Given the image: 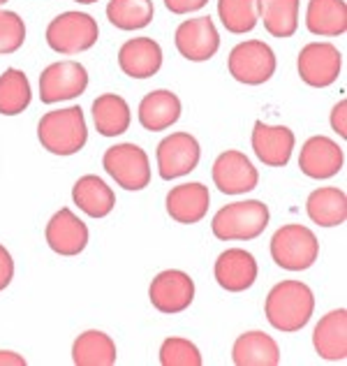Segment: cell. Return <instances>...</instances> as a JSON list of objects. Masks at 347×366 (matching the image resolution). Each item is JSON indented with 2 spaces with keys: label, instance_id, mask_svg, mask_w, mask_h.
Here are the masks:
<instances>
[{
  "label": "cell",
  "instance_id": "cell-1",
  "mask_svg": "<svg viewBox=\"0 0 347 366\" xmlns=\"http://www.w3.org/2000/svg\"><path fill=\"white\" fill-rule=\"evenodd\" d=\"M315 311V295L301 281H283L266 295L264 313L268 325L278 332L294 334L311 322Z\"/></svg>",
  "mask_w": 347,
  "mask_h": 366
},
{
  "label": "cell",
  "instance_id": "cell-2",
  "mask_svg": "<svg viewBox=\"0 0 347 366\" xmlns=\"http://www.w3.org/2000/svg\"><path fill=\"white\" fill-rule=\"evenodd\" d=\"M37 139L54 156H74L89 142L81 107H65L44 114L37 123Z\"/></svg>",
  "mask_w": 347,
  "mask_h": 366
},
{
  "label": "cell",
  "instance_id": "cell-3",
  "mask_svg": "<svg viewBox=\"0 0 347 366\" xmlns=\"http://www.w3.org/2000/svg\"><path fill=\"white\" fill-rule=\"evenodd\" d=\"M268 207L259 199H246L227 204L213 216V229L216 239L220 242H253L264 232L268 225Z\"/></svg>",
  "mask_w": 347,
  "mask_h": 366
},
{
  "label": "cell",
  "instance_id": "cell-4",
  "mask_svg": "<svg viewBox=\"0 0 347 366\" xmlns=\"http://www.w3.org/2000/svg\"><path fill=\"white\" fill-rule=\"evenodd\" d=\"M100 28L98 21L86 12H63L46 26V44L56 54L74 56L89 51L98 42Z\"/></svg>",
  "mask_w": 347,
  "mask_h": 366
},
{
  "label": "cell",
  "instance_id": "cell-5",
  "mask_svg": "<svg viewBox=\"0 0 347 366\" xmlns=\"http://www.w3.org/2000/svg\"><path fill=\"white\" fill-rule=\"evenodd\" d=\"M320 255V242L306 225H283L271 239V257L287 272H303L315 264Z\"/></svg>",
  "mask_w": 347,
  "mask_h": 366
},
{
  "label": "cell",
  "instance_id": "cell-6",
  "mask_svg": "<svg viewBox=\"0 0 347 366\" xmlns=\"http://www.w3.org/2000/svg\"><path fill=\"white\" fill-rule=\"evenodd\" d=\"M104 172L125 190H144L151 183V162L137 144H116L104 151Z\"/></svg>",
  "mask_w": 347,
  "mask_h": 366
},
{
  "label": "cell",
  "instance_id": "cell-7",
  "mask_svg": "<svg viewBox=\"0 0 347 366\" xmlns=\"http://www.w3.org/2000/svg\"><path fill=\"white\" fill-rule=\"evenodd\" d=\"M276 65L278 63L273 49L262 40H248L236 44L227 59L229 74L246 86L266 84L276 74Z\"/></svg>",
  "mask_w": 347,
  "mask_h": 366
},
{
  "label": "cell",
  "instance_id": "cell-8",
  "mask_svg": "<svg viewBox=\"0 0 347 366\" xmlns=\"http://www.w3.org/2000/svg\"><path fill=\"white\" fill-rule=\"evenodd\" d=\"M86 89H89V72L76 61L51 63L40 74V100L44 104L79 98Z\"/></svg>",
  "mask_w": 347,
  "mask_h": 366
},
{
  "label": "cell",
  "instance_id": "cell-9",
  "mask_svg": "<svg viewBox=\"0 0 347 366\" xmlns=\"http://www.w3.org/2000/svg\"><path fill=\"white\" fill-rule=\"evenodd\" d=\"M298 76L313 89H326L331 86L343 70V56L338 46L331 42H311L298 54Z\"/></svg>",
  "mask_w": 347,
  "mask_h": 366
},
{
  "label": "cell",
  "instance_id": "cell-10",
  "mask_svg": "<svg viewBox=\"0 0 347 366\" xmlns=\"http://www.w3.org/2000/svg\"><path fill=\"white\" fill-rule=\"evenodd\" d=\"M201 149L190 132H171L158 144V172L160 179L171 181L190 174L199 165Z\"/></svg>",
  "mask_w": 347,
  "mask_h": 366
},
{
  "label": "cell",
  "instance_id": "cell-11",
  "mask_svg": "<svg viewBox=\"0 0 347 366\" xmlns=\"http://www.w3.org/2000/svg\"><path fill=\"white\" fill-rule=\"evenodd\" d=\"M178 54L192 63H201L213 59L220 49V33L211 16H197L183 21L174 35Z\"/></svg>",
  "mask_w": 347,
  "mask_h": 366
},
{
  "label": "cell",
  "instance_id": "cell-12",
  "mask_svg": "<svg viewBox=\"0 0 347 366\" xmlns=\"http://www.w3.org/2000/svg\"><path fill=\"white\" fill-rule=\"evenodd\" d=\"M149 300L160 313H183L195 300V281L181 269H167L153 278Z\"/></svg>",
  "mask_w": 347,
  "mask_h": 366
},
{
  "label": "cell",
  "instance_id": "cell-13",
  "mask_svg": "<svg viewBox=\"0 0 347 366\" xmlns=\"http://www.w3.org/2000/svg\"><path fill=\"white\" fill-rule=\"evenodd\" d=\"M211 174H213L216 188L220 192H225V195H243V192L255 190L259 183L255 165L241 151L220 153L213 162Z\"/></svg>",
  "mask_w": 347,
  "mask_h": 366
},
{
  "label": "cell",
  "instance_id": "cell-14",
  "mask_svg": "<svg viewBox=\"0 0 347 366\" xmlns=\"http://www.w3.org/2000/svg\"><path fill=\"white\" fill-rule=\"evenodd\" d=\"M345 153L338 147V142L324 134L306 139L298 153V169L311 179H331L343 169Z\"/></svg>",
  "mask_w": 347,
  "mask_h": 366
},
{
  "label": "cell",
  "instance_id": "cell-15",
  "mask_svg": "<svg viewBox=\"0 0 347 366\" xmlns=\"http://www.w3.org/2000/svg\"><path fill=\"white\" fill-rule=\"evenodd\" d=\"M44 237L54 253L63 257L79 255L81 250L89 246V227H86L84 220L79 216H74V211L70 209L56 211L49 223H46Z\"/></svg>",
  "mask_w": 347,
  "mask_h": 366
},
{
  "label": "cell",
  "instance_id": "cell-16",
  "mask_svg": "<svg viewBox=\"0 0 347 366\" xmlns=\"http://www.w3.org/2000/svg\"><path fill=\"white\" fill-rule=\"evenodd\" d=\"M253 151L255 156L268 167H285L294 151V132L287 125H266L257 121L253 128Z\"/></svg>",
  "mask_w": 347,
  "mask_h": 366
},
{
  "label": "cell",
  "instance_id": "cell-17",
  "mask_svg": "<svg viewBox=\"0 0 347 366\" xmlns=\"http://www.w3.org/2000/svg\"><path fill=\"white\" fill-rule=\"evenodd\" d=\"M218 285L227 292H243L257 281V262L253 253L243 248H227L220 253L213 267Z\"/></svg>",
  "mask_w": 347,
  "mask_h": 366
},
{
  "label": "cell",
  "instance_id": "cell-18",
  "mask_svg": "<svg viewBox=\"0 0 347 366\" xmlns=\"http://www.w3.org/2000/svg\"><path fill=\"white\" fill-rule=\"evenodd\" d=\"M119 67L132 79H149L162 67V46L151 37H134L119 49Z\"/></svg>",
  "mask_w": 347,
  "mask_h": 366
},
{
  "label": "cell",
  "instance_id": "cell-19",
  "mask_svg": "<svg viewBox=\"0 0 347 366\" xmlns=\"http://www.w3.org/2000/svg\"><path fill=\"white\" fill-rule=\"evenodd\" d=\"M211 204L208 188L204 183H181V186L171 188L167 195V214L171 220L181 225H195L206 216Z\"/></svg>",
  "mask_w": 347,
  "mask_h": 366
},
{
  "label": "cell",
  "instance_id": "cell-20",
  "mask_svg": "<svg viewBox=\"0 0 347 366\" xmlns=\"http://www.w3.org/2000/svg\"><path fill=\"white\" fill-rule=\"evenodd\" d=\"M315 352L326 362H345L347 360V311L336 308L326 313L315 327L313 334Z\"/></svg>",
  "mask_w": 347,
  "mask_h": 366
},
{
  "label": "cell",
  "instance_id": "cell-21",
  "mask_svg": "<svg viewBox=\"0 0 347 366\" xmlns=\"http://www.w3.org/2000/svg\"><path fill=\"white\" fill-rule=\"evenodd\" d=\"M181 119V100L171 91H151L139 102V123L149 132H162Z\"/></svg>",
  "mask_w": 347,
  "mask_h": 366
},
{
  "label": "cell",
  "instance_id": "cell-22",
  "mask_svg": "<svg viewBox=\"0 0 347 366\" xmlns=\"http://www.w3.org/2000/svg\"><path fill=\"white\" fill-rule=\"evenodd\" d=\"M231 362L236 366H276L281 364V348L273 336L264 332H246L234 341Z\"/></svg>",
  "mask_w": 347,
  "mask_h": 366
},
{
  "label": "cell",
  "instance_id": "cell-23",
  "mask_svg": "<svg viewBox=\"0 0 347 366\" xmlns=\"http://www.w3.org/2000/svg\"><path fill=\"white\" fill-rule=\"evenodd\" d=\"M306 211L315 225L338 227L347 220V197H345V192L336 186L317 188L308 195Z\"/></svg>",
  "mask_w": 347,
  "mask_h": 366
},
{
  "label": "cell",
  "instance_id": "cell-24",
  "mask_svg": "<svg viewBox=\"0 0 347 366\" xmlns=\"http://www.w3.org/2000/svg\"><path fill=\"white\" fill-rule=\"evenodd\" d=\"M72 199H74V204L91 218L109 216L114 211V207H116L114 190L95 174H86V177H81L79 181L74 183Z\"/></svg>",
  "mask_w": 347,
  "mask_h": 366
},
{
  "label": "cell",
  "instance_id": "cell-25",
  "mask_svg": "<svg viewBox=\"0 0 347 366\" xmlns=\"http://www.w3.org/2000/svg\"><path fill=\"white\" fill-rule=\"evenodd\" d=\"M306 28L322 37L343 35L347 31L345 0H311L306 9Z\"/></svg>",
  "mask_w": 347,
  "mask_h": 366
},
{
  "label": "cell",
  "instance_id": "cell-26",
  "mask_svg": "<svg viewBox=\"0 0 347 366\" xmlns=\"http://www.w3.org/2000/svg\"><path fill=\"white\" fill-rule=\"evenodd\" d=\"M119 360L111 336L98 330H89L76 336L72 345V362L76 366H114Z\"/></svg>",
  "mask_w": 347,
  "mask_h": 366
},
{
  "label": "cell",
  "instance_id": "cell-27",
  "mask_svg": "<svg viewBox=\"0 0 347 366\" xmlns=\"http://www.w3.org/2000/svg\"><path fill=\"white\" fill-rule=\"evenodd\" d=\"M93 123L102 137H119V134L128 132L132 123L130 104L121 95L104 93L93 102Z\"/></svg>",
  "mask_w": 347,
  "mask_h": 366
},
{
  "label": "cell",
  "instance_id": "cell-28",
  "mask_svg": "<svg viewBox=\"0 0 347 366\" xmlns=\"http://www.w3.org/2000/svg\"><path fill=\"white\" fill-rule=\"evenodd\" d=\"M259 19L273 37H292L298 28V0H257Z\"/></svg>",
  "mask_w": 347,
  "mask_h": 366
},
{
  "label": "cell",
  "instance_id": "cell-29",
  "mask_svg": "<svg viewBox=\"0 0 347 366\" xmlns=\"http://www.w3.org/2000/svg\"><path fill=\"white\" fill-rule=\"evenodd\" d=\"M31 81L21 70L7 67L0 74V114L3 117L24 114V109H28V104H31Z\"/></svg>",
  "mask_w": 347,
  "mask_h": 366
},
{
  "label": "cell",
  "instance_id": "cell-30",
  "mask_svg": "<svg viewBox=\"0 0 347 366\" xmlns=\"http://www.w3.org/2000/svg\"><path fill=\"white\" fill-rule=\"evenodd\" d=\"M153 0H109L107 19L121 31H139L153 21Z\"/></svg>",
  "mask_w": 347,
  "mask_h": 366
},
{
  "label": "cell",
  "instance_id": "cell-31",
  "mask_svg": "<svg viewBox=\"0 0 347 366\" xmlns=\"http://www.w3.org/2000/svg\"><path fill=\"white\" fill-rule=\"evenodd\" d=\"M218 14L229 33L243 35L257 26L259 5L257 0H218Z\"/></svg>",
  "mask_w": 347,
  "mask_h": 366
},
{
  "label": "cell",
  "instance_id": "cell-32",
  "mask_svg": "<svg viewBox=\"0 0 347 366\" xmlns=\"http://www.w3.org/2000/svg\"><path fill=\"white\" fill-rule=\"evenodd\" d=\"M201 352L192 341L171 336L160 345V364L162 366H201Z\"/></svg>",
  "mask_w": 347,
  "mask_h": 366
},
{
  "label": "cell",
  "instance_id": "cell-33",
  "mask_svg": "<svg viewBox=\"0 0 347 366\" xmlns=\"http://www.w3.org/2000/svg\"><path fill=\"white\" fill-rule=\"evenodd\" d=\"M26 40V24L16 12L0 9V54H14Z\"/></svg>",
  "mask_w": 347,
  "mask_h": 366
},
{
  "label": "cell",
  "instance_id": "cell-34",
  "mask_svg": "<svg viewBox=\"0 0 347 366\" xmlns=\"http://www.w3.org/2000/svg\"><path fill=\"white\" fill-rule=\"evenodd\" d=\"M14 278V259L9 255V250L0 244V292L12 283Z\"/></svg>",
  "mask_w": 347,
  "mask_h": 366
},
{
  "label": "cell",
  "instance_id": "cell-35",
  "mask_svg": "<svg viewBox=\"0 0 347 366\" xmlns=\"http://www.w3.org/2000/svg\"><path fill=\"white\" fill-rule=\"evenodd\" d=\"M208 3V0H165V5L169 12L174 14H188V12H197Z\"/></svg>",
  "mask_w": 347,
  "mask_h": 366
},
{
  "label": "cell",
  "instance_id": "cell-36",
  "mask_svg": "<svg viewBox=\"0 0 347 366\" xmlns=\"http://www.w3.org/2000/svg\"><path fill=\"white\" fill-rule=\"evenodd\" d=\"M345 114H347V102L341 100L338 104L333 107L331 112V128L341 134V137L345 139L347 137V123H345Z\"/></svg>",
  "mask_w": 347,
  "mask_h": 366
},
{
  "label": "cell",
  "instance_id": "cell-37",
  "mask_svg": "<svg viewBox=\"0 0 347 366\" xmlns=\"http://www.w3.org/2000/svg\"><path fill=\"white\" fill-rule=\"evenodd\" d=\"M0 366H26V360L12 350H0Z\"/></svg>",
  "mask_w": 347,
  "mask_h": 366
},
{
  "label": "cell",
  "instance_id": "cell-38",
  "mask_svg": "<svg viewBox=\"0 0 347 366\" xmlns=\"http://www.w3.org/2000/svg\"><path fill=\"white\" fill-rule=\"evenodd\" d=\"M74 3H81V5H93V3H98V0H74Z\"/></svg>",
  "mask_w": 347,
  "mask_h": 366
},
{
  "label": "cell",
  "instance_id": "cell-39",
  "mask_svg": "<svg viewBox=\"0 0 347 366\" xmlns=\"http://www.w3.org/2000/svg\"><path fill=\"white\" fill-rule=\"evenodd\" d=\"M7 3V0H0V5H5Z\"/></svg>",
  "mask_w": 347,
  "mask_h": 366
}]
</instances>
